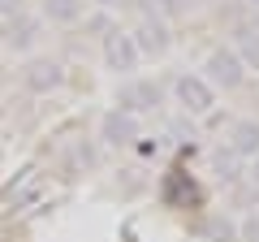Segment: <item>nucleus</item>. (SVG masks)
Returning <instances> with one entry per match:
<instances>
[{
    "label": "nucleus",
    "mask_w": 259,
    "mask_h": 242,
    "mask_svg": "<svg viewBox=\"0 0 259 242\" xmlns=\"http://www.w3.org/2000/svg\"><path fill=\"white\" fill-rule=\"evenodd\" d=\"M18 83H22V91H30V95H56L69 83V69H65V61H56V56L35 52V56H26L18 65Z\"/></svg>",
    "instance_id": "5"
},
{
    "label": "nucleus",
    "mask_w": 259,
    "mask_h": 242,
    "mask_svg": "<svg viewBox=\"0 0 259 242\" xmlns=\"http://www.w3.org/2000/svg\"><path fill=\"white\" fill-rule=\"evenodd\" d=\"M225 147H229L238 160H255V156H259V117H238V121L229 126Z\"/></svg>",
    "instance_id": "9"
},
{
    "label": "nucleus",
    "mask_w": 259,
    "mask_h": 242,
    "mask_svg": "<svg viewBox=\"0 0 259 242\" xmlns=\"http://www.w3.org/2000/svg\"><path fill=\"white\" fill-rule=\"evenodd\" d=\"M87 5H95V9H104V13H117V9H125L130 0H87Z\"/></svg>",
    "instance_id": "16"
},
{
    "label": "nucleus",
    "mask_w": 259,
    "mask_h": 242,
    "mask_svg": "<svg viewBox=\"0 0 259 242\" xmlns=\"http://www.w3.org/2000/svg\"><path fill=\"white\" fill-rule=\"evenodd\" d=\"M242 238H246V242H259V208L242 221Z\"/></svg>",
    "instance_id": "15"
},
{
    "label": "nucleus",
    "mask_w": 259,
    "mask_h": 242,
    "mask_svg": "<svg viewBox=\"0 0 259 242\" xmlns=\"http://www.w3.org/2000/svg\"><path fill=\"white\" fill-rule=\"evenodd\" d=\"M229 48L238 52V61L246 65V74H259V26H238Z\"/></svg>",
    "instance_id": "11"
},
{
    "label": "nucleus",
    "mask_w": 259,
    "mask_h": 242,
    "mask_svg": "<svg viewBox=\"0 0 259 242\" xmlns=\"http://www.w3.org/2000/svg\"><path fill=\"white\" fill-rule=\"evenodd\" d=\"M100 61L117 83L121 78H134L143 69V52H139V44H134V35L125 26H112L108 35H100Z\"/></svg>",
    "instance_id": "4"
},
{
    "label": "nucleus",
    "mask_w": 259,
    "mask_h": 242,
    "mask_svg": "<svg viewBox=\"0 0 259 242\" xmlns=\"http://www.w3.org/2000/svg\"><path fill=\"white\" fill-rule=\"evenodd\" d=\"M95 139H100L108 151H130V147H139V143H143V117L121 112V108H104L100 126H95Z\"/></svg>",
    "instance_id": "7"
},
{
    "label": "nucleus",
    "mask_w": 259,
    "mask_h": 242,
    "mask_svg": "<svg viewBox=\"0 0 259 242\" xmlns=\"http://www.w3.org/2000/svg\"><path fill=\"white\" fill-rule=\"evenodd\" d=\"M130 35H134V44H139L143 61H160V56L173 52V26L160 18H151V13H143L134 26H130Z\"/></svg>",
    "instance_id": "8"
},
{
    "label": "nucleus",
    "mask_w": 259,
    "mask_h": 242,
    "mask_svg": "<svg viewBox=\"0 0 259 242\" xmlns=\"http://www.w3.org/2000/svg\"><path fill=\"white\" fill-rule=\"evenodd\" d=\"M199 74L207 78V83L216 87V95H229V91H238V87H246V65L238 61V52H233L229 44H221V48H212V52L203 56V65H199Z\"/></svg>",
    "instance_id": "6"
},
{
    "label": "nucleus",
    "mask_w": 259,
    "mask_h": 242,
    "mask_svg": "<svg viewBox=\"0 0 259 242\" xmlns=\"http://www.w3.org/2000/svg\"><path fill=\"white\" fill-rule=\"evenodd\" d=\"M44 39H48V22L39 18L35 9H22L18 18H9V22H0V48L5 52H13V56H35L39 48H44Z\"/></svg>",
    "instance_id": "3"
},
{
    "label": "nucleus",
    "mask_w": 259,
    "mask_h": 242,
    "mask_svg": "<svg viewBox=\"0 0 259 242\" xmlns=\"http://www.w3.org/2000/svg\"><path fill=\"white\" fill-rule=\"evenodd\" d=\"M250 5H259V0H250Z\"/></svg>",
    "instance_id": "18"
},
{
    "label": "nucleus",
    "mask_w": 259,
    "mask_h": 242,
    "mask_svg": "<svg viewBox=\"0 0 259 242\" xmlns=\"http://www.w3.org/2000/svg\"><path fill=\"white\" fill-rule=\"evenodd\" d=\"M143 13H151V18H160V22L173 26L177 18L194 13V0H143Z\"/></svg>",
    "instance_id": "13"
},
{
    "label": "nucleus",
    "mask_w": 259,
    "mask_h": 242,
    "mask_svg": "<svg viewBox=\"0 0 259 242\" xmlns=\"http://www.w3.org/2000/svg\"><path fill=\"white\" fill-rule=\"evenodd\" d=\"M22 9H30L26 0H0V22H9V18H18Z\"/></svg>",
    "instance_id": "14"
},
{
    "label": "nucleus",
    "mask_w": 259,
    "mask_h": 242,
    "mask_svg": "<svg viewBox=\"0 0 259 242\" xmlns=\"http://www.w3.org/2000/svg\"><path fill=\"white\" fill-rule=\"evenodd\" d=\"M246 182L259 190V156H255V160H246Z\"/></svg>",
    "instance_id": "17"
},
{
    "label": "nucleus",
    "mask_w": 259,
    "mask_h": 242,
    "mask_svg": "<svg viewBox=\"0 0 259 242\" xmlns=\"http://www.w3.org/2000/svg\"><path fill=\"white\" fill-rule=\"evenodd\" d=\"M168 104H173L186 121H203V117L216 112L221 95H216V87L207 83L199 69H182V74L168 78Z\"/></svg>",
    "instance_id": "1"
},
{
    "label": "nucleus",
    "mask_w": 259,
    "mask_h": 242,
    "mask_svg": "<svg viewBox=\"0 0 259 242\" xmlns=\"http://www.w3.org/2000/svg\"><path fill=\"white\" fill-rule=\"evenodd\" d=\"M164 100H168V83L147 78V74H134V78H121V83H117L112 108L134 112V117H151V112L164 108Z\"/></svg>",
    "instance_id": "2"
},
{
    "label": "nucleus",
    "mask_w": 259,
    "mask_h": 242,
    "mask_svg": "<svg viewBox=\"0 0 259 242\" xmlns=\"http://www.w3.org/2000/svg\"><path fill=\"white\" fill-rule=\"evenodd\" d=\"M212 173H216L221 186H233V182L246 177V160H238L229 147H216V151H212Z\"/></svg>",
    "instance_id": "12"
},
{
    "label": "nucleus",
    "mask_w": 259,
    "mask_h": 242,
    "mask_svg": "<svg viewBox=\"0 0 259 242\" xmlns=\"http://www.w3.org/2000/svg\"><path fill=\"white\" fill-rule=\"evenodd\" d=\"M35 13L48 26H78L82 13H87V0H39Z\"/></svg>",
    "instance_id": "10"
}]
</instances>
